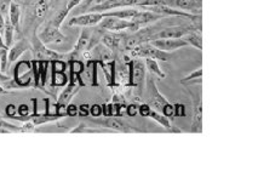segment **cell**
<instances>
[{"instance_id": "6da1fadb", "label": "cell", "mask_w": 258, "mask_h": 194, "mask_svg": "<svg viewBox=\"0 0 258 194\" xmlns=\"http://www.w3.org/2000/svg\"><path fill=\"white\" fill-rule=\"evenodd\" d=\"M143 97H145L146 103L149 107H153V109L163 113L164 115L169 116V118H171L173 113H175L173 104H171L165 98L164 95L160 94L157 83H155V79L153 78L152 74L149 77H146V91Z\"/></svg>"}, {"instance_id": "7a4b0ae2", "label": "cell", "mask_w": 258, "mask_h": 194, "mask_svg": "<svg viewBox=\"0 0 258 194\" xmlns=\"http://www.w3.org/2000/svg\"><path fill=\"white\" fill-rule=\"evenodd\" d=\"M131 58H153L160 59V61H170L171 55L170 52H165L163 50H159L152 43H142L140 45H136L130 50Z\"/></svg>"}, {"instance_id": "3957f363", "label": "cell", "mask_w": 258, "mask_h": 194, "mask_svg": "<svg viewBox=\"0 0 258 194\" xmlns=\"http://www.w3.org/2000/svg\"><path fill=\"white\" fill-rule=\"evenodd\" d=\"M31 50L33 51V56H34L35 61H58V59H67V53H59L53 51V50L47 49L46 45H44L38 38L37 34L33 35V40L31 44Z\"/></svg>"}, {"instance_id": "277c9868", "label": "cell", "mask_w": 258, "mask_h": 194, "mask_svg": "<svg viewBox=\"0 0 258 194\" xmlns=\"http://www.w3.org/2000/svg\"><path fill=\"white\" fill-rule=\"evenodd\" d=\"M92 123L98 125L100 127H107L108 130L119 131V133H141V130L136 129L128 121L120 119L116 115H106V118L103 119H95V120H92Z\"/></svg>"}, {"instance_id": "5b68a950", "label": "cell", "mask_w": 258, "mask_h": 194, "mask_svg": "<svg viewBox=\"0 0 258 194\" xmlns=\"http://www.w3.org/2000/svg\"><path fill=\"white\" fill-rule=\"evenodd\" d=\"M37 35L44 45H50V44H58L59 45L68 40V38L59 31L58 27L51 25L50 22H47Z\"/></svg>"}, {"instance_id": "8992f818", "label": "cell", "mask_w": 258, "mask_h": 194, "mask_svg": "<svg viewBox=\"0 0 258 194\" xmlns=\"http://www.w3.org/2000/svg\"><path fill=\"white\" fill-rule=\"evenodd\" d=\"M80 86H83V84L82 82H80L79 74H76L73 73V72H71L70 83H68L64 90H63L61 92V95H59L58 100H57V106L67 107L72 101V98L79 92Z\"/></svg>"}, {"instance_id": "52a82bcc", "label": "cell", "mask_w": 258, "mask_h": 194, "mask_svg": "<svg viewBox=\"0 0 258 194\" xmlns=\"http://www.w3.org/2000/svg\"><path fill=\"white\" fill-rule=\"evenodd\" d=\"M194 29H202V26L199 25H191V26H172L163 28L161 31L152 35L151 41L155 39H164V38H183L189 32L194 31Z\"/></svg>"}, {"instance_id": "ba28073f", "label": "cell", "mask_w": 258, "mask_h": 194, "mask_svg": "<svg viewBox=\"0 0 258 194\" xmlns=\"http://www.w3.org/2000/svg\"><path fill=\"white\" fill-rule=\"evenodd\" d=\"M139 2L140 0H104L98 4L91 5L86 11H89V13H106V11L115 10V9L120 8L137 7Z\"/></svg>"}, {"instance_id": "9c48e42d", "label": "cell", "mask_w": 258, "mask_h": 194, "mask_svg": "<svg viewBox=\"0 0 258 194\" xmlns=\"http://www.w3.org/2000/svg\"><path fill=\"white\" fill-rule=\"evenodd\" d=\"M146 63L142 58H131L130 61V86L141 88L146 80Z\"/></svg>"}, {"instance_id": "30bf717a", "label": "cell", "mask_w": 258, "mask_h": 194, "mask_svg": "<svg viewBox=\"0 0 258 194\" xmlns=\"http://www.w3.org/2000/svg\"><path fill=\"white\" fill-rule=\"evenodd\" d=\"M104 13H86L73 16L68 21L70 27H95L104 19Z\"/></svg>"}, {"instance_id": "8fae6325", "label": "cell", "mask_w": 258, "mask_h": 194, "mask_svg": "<svg viewBox=\"0 0 258 194\" xmlns=\"http://www.w3.org/2000/svg\"><path fill=\"white\" fill-rule=\"evenodd\" d=\"M189 96L193 100L194 106V116L190 124V133L200 134L203 131V101L199 94H194L188 90Z\"/></svg>"}, {"instance_id": "7c38bea8", "label": "cell", "mask_w": 258, "mask_h": 194, "mask_svg": "<svg viewBox=\"0 0 258 194\" xmlns=\"http://www.w3.org/2000/svg\"><path fill=\"white\" fill-rule=\"evenodd\" d=\"M98 26L102 29L108 32H125V31H131L133 28V22L127 20H121L118 17H104L103 20L98 23Z\"/></svg>"}, {"instance_id": "4fadbf2b", "label": "cell", "mask_w": 258, "mask_h": 194, "mask_svg": "<svg viewBox=\"0 0 258 194\" xmlns=\"http://www.w3.org/2000/svg\"><path fill=\"white\" fill-rule=\"evenodd\" d=\"M33 73L32 70V62L22 61L15 68V83H16L19 88L23 86H29L32 82L31 74Z\"/></svg>"}, {"instance_id": "5bb4252c", "label": "cell", "mask_w": 258, "mask_h": 194, "mask_svg": "<svg viewBox=\"0 0 258 194\" xmlns=\"http://www.w3.org/2000/svg\"><path fill=\"white\" fill-rule=\"evenodd\" d=\"M161 15H158L155 13H152L149 10H145L142 9V11H139L136 14V16L134 17L133 20H130L133 22V28H131V32H136L139 31L141 28H146L147 26L151 25V23L155 22V21L160 20L161 19Z\"/></svg>"}, {"instance_id": "9a60e30c", "label": "cell", "mask_w": 258, "mask_h": 194, "mask_svg": "<svg viewBox=\"0 0 258 194\" xmlns=\"http://www.w3.org/2000/svg\"><path fill=\"white\" fill-rule=\"evenodd\" d=\"M126 33L124 32H108L103 33L101 39V43L104 44L108 49L112 50L113 52H116L124 45V40L126 38Z\"/></svg>"}, {"instance_id": "2e32d148", "label": "cell", "mask_w": 258, "mask_h": 194, "mask_svg": "<svg viewBox=\"0 0 258 194\" xmlns=\"http://www.w3.org/2000/svg\"><path fill=\"white\" fill-rule=\"evenodd\" d=\"M151 43L159 50H163L165 52H172L177 49L188 46V43L183 38H164V39H155Z\"/></svg>"}, {"instance_id": "e0dca14e", "label": "cell", "mask_w": 258, "mask_h": 194, "mask_svg": "<svg viewBox=\"0 0 258 194\" xmlns=\"http://www.w3.org/2000/svg\"><path fill=\"white\" fill-rule=\"evenodd\" d=\"M90 53H91V59H95L97 63H101V62H109L114 59V52L102 43H98L97 45L92 47V49L90 50Z\"/></svg>"}, {"instance_id": "ac0fdd59", "label": "cell", "mask_w": 258, "mask_h": 194, "mask_svg": "<svg viewBox=\"0 0 258 194\" xmlns=\"http://www.w3.org/2000/svg\"><path fill=\"white\" fill-rule=\"evenodd\" d=\"M28 50H31V43L27 39H20L9 47V63L17 61Z\"/></svg>"}, {"instance_id": "d6986e66", "label": "cell", "mask_w": 258, "mask_h": 194, "mask_svg": "<svg viewBox=\"0 0 258 194\" xmlns=\"http://www.w3.org/2000/svg\"><path fill=\"white\" fill-rule=\"evenodd\" d=\"M126 61L115 66V80L119 85L130 86V61L131 57H126Z\"/></svg>"}, {"instance_id": "ffe728a7", "label": "cell", "mask_w": 258, "mask_h": 194, "mask_svg": "<svg viewBox=\"0 0 258 194\" xmlns=\"http://www.w3.org/2000/svg\"><path fill=\"white\" fill-rule=\"evenodd\" d=\"M139 9L134 8V7H127V8H120V9H115V10H110V11H106L104 13V16L106 17H109V16H113V17H118V19H121V20H133L135 16H136V14L139 13Z\"/></svg>"}, {"instance_id": "44dd1931", "label": "cell", "mask_w": 258, "mask_h": 194, "mask_svg": "<svg viewBox=\"0 0 258 194\" xmlns=\"http://www.w3.org/2000/svg\"><path fill=\"white\" fill-rule=\"evenodd\" d=\"M148 118H151V119H153V120L157 121L158 124H160L161 126L165 127L167 131H170V133H179V130L175 129V126H173L172 123H171L169 116L164 115L163 113L158 112V110L151 108V112H149Z\"/></svg>"}, {"instance_id": "7402d4cb", "label": "cell", "mask_w": 258, "mask_h": 194, "mask_svg": "<svg viewBox=\"0 0 258 194\" xmlns=\"http://www.w3.org/2000/svg\"><path fill=\"white\" fill-rule=\"evenodd\" d=\"M9 20L14 26L15 31L19 32L21 25V7L13 0L10 3V8H9Z\"/></svg>"}, {"instance_id": "603a6c76", "label": "cell", "mask_w": 258, "mask_h": 194, "mask_svg": "<svg viewBox=\"0 0 258 194\" xmlns=\"http://www.w3.org/2000/svg\"><path fill=\"white\" fill-rule=\"evenodd\" d=\"M188 45L197 47L198 50H203V37H202V29H194V31L189 32L183 37Z\"/></svg>"}, {"instance_id": "cb8c5ba5", "label": "cell", "mask_w": 258, "mask_h": 194, "mask_svg": "<svg viewBox=\"0 0 258 194\" xmlns=\"http://www.w3.org/2000/svg\"><path fill=\"white\" fill-rule=\"evenodd\" d=\"M14 34H15V28L11 25L9 16L5 17V26H4V32H3V37H4V41L7 44V46L10 47L14 43Z\"/></svg>"}, {"instance_id": "d4e9b609", "label": "cell", "mask_w": 258, "mask_h": 194, "mask_svg": "<svg viewBox=\"0 0 258 194\" xmlns=\"http://www.w3.org/2000/svg\"><path fill=\"white\" fill-rule=\"evenodd\" d=\"M145 59H146L145 62L146 68L147 71L149 72V74H152V76H158L159 78H161V79H164V78L166 77V74L160 70V67H159L158 62L155 61V59L153 58H145Z\"/></svg>"}, {"instance_id": "484cf974", "label": "cell", "mask_w": 258, "mask_h": 194, "mask_svg": "<svg viewBox=\"0 0 258 194\" xmlns=\"http://www.w3.org/2000/svg\"><path fill=\"white\" fill-rule=\"evenodd\" d=\"M68 14H70V13L66 10L64 7H63L62 9H59V10L57 11L55 15H53V17L49 21V22L51 23V25H53L55 27H58V28H59V27L62 26V23L64 22V20L67 19Z\"/></svg>"}, {"instance_id": "4316f807", "label": "cell", "mask_w": 258, "mask_h": 194, "mask_svg": "<svg viewBox=\"0 0 258 194\" xmlns=\"http://www.w3.org/2000/svg\"><path fill=\"white\" fill-rule=\"evenodd\" d=\"M47 9H49V0H38V3L34 7V16L38 17V19H41L46 14Z\"/></svg>"}, {"instance_id": "83f0119b", "label": "cell", "mask_w": 258, "mask_h": 194, "mask_svg": "<svg viewBox=\"0 0 258 194\" xmlns=\"http://www.w3.org/2000/svg\"><path fill=\"white\" fill-rule=\"evenodd\" d=\"M72 134H79V133H91V134H95V133H112V130H108V129H94V127H90V126H86L85 124H79L78 125V127L76 129H73L71 131Z\"/></svg>"}, {"instance_id": "f1b7e54d", "label": "cell", "mask_w": 258, "mask_h": 194, "mask_svg": "<svg viewBox=\"0 0 258 194\" xmlns=\"http://www.w3.org/2000/svg\"><path fill=\"white\" fill-rule=\"evenodd\" d=\"M9 66V46L0 47V71L5 73Z\"/></svg>"}, {"instance_id": "f546056e", "label": "cell", "mask_w": 258, "mask_h": 194, "mask_svg": "<svg viewBox=\"0 0 258 194\" xmlns=\"http://www.w3.org/2000/svg\"><path fill=\"white\" fill-rule=\"evenodd\" d=\"M202 77H203V68H198L194 72H191L190 74H188L187 77H184L183 79L181 80L182 84H185V83H191L194 82V80H197L198 83H202Z\"/></svg>"}, {"instance_id": "4dcf8cb0", "label": "cell", "mask_w": 258, "mask_h": 194, "mask_svg": "<svg viewBox=\"0 0 258 194\" xmlns=\"http://www.w3.org/2000/svg\"><path fill=\"white\" fill-rule=\"evenodd\" d=\"M47 61H39V79H40V85L44 86L46 84L47 79Z\"/></svg>"}, {"instance_id": "1f68e13d", "label": "cell", "mask_w": 258, "mask_h": 194, "mask_svg": "<svg viewBox=\"0 0 258 194\" xmlns=\"http://www.w3.org/2000/svg\"><path fill=\"white\" fill-rule=\"evenodd\" d=\"M68 79L66 77L64 72H53L52 76V85L55 86H63L64 84H67Z\"/></svg>"}, {"instance_id": "d6a6232c", "label": "cell", "mask_w": 258, "mask_h": 194, "mask_svg": "<svg viewBox=\"0 0 258 194\" xmlns=\"http://www.w3.org/2000/svg\"><path fill=\"white\" fill-rule=\"evenodd\" d=\"M82 2L83 0H67V2H66V5H64L66 10H67L68 13H71L74 8L79 7V5L82 4Z\"/></svg>"}, {"instance_id": "836d02e7", "label": "cell", "mask_w": 258, "mask_h": 194, "mask_svg": "<svg viewBox=\"0 0 258 194\" xmlns=\"http://www.w3.org/2000/svg\"><path fill=\"white\" fill-rule=\"evenodd\" d=\"M173 110H175L173 115H176V116H184L185 115L184 104H179V103L173 104Z\"/></svg>"}, {"instance_id": "e575fe53", "label": "cell", "mask_w": 258, "mask_h": 194, "mask_svg": "<svg viewBox=\"0 0 258 194\" xmlns=\"http://www.w3.org/2000/svg\"><path fill=\"white\" fill-rule=\"evenodd\" d=\"M126 112H127V114L130 116H135L139 113V106L136 103L130 104V106L126 107Z\"/></svg>"}, {"instance_id": "d590c367", "label": "cell", "mask_w": 258, "mask_h": 194, "mask_svg": "<svg viewBox=\"0 0 258 194\" xmlns=\"http://www.w3.org/2000/svg\"><path fill=\"white\" fill-rule=\"evenodd\" d=\"M139 112L142 116H148L149 112H151V107H149L147 103L141 104V106H139Z\"/></svg>"}, {"instance_id": "8d00e7d4", "label": "cell", "mask_w": 258, "mask_h": 194, "mask_svg": "<svg viewBox=\"0 0 258 194\" xmlns=\"http://www.w3.org/2000/svg\"><path fill=\"white\" fill-rule=\"evenodd\" d=\"M90 112H91V114L96 116H100L102 114V107L98 106V104H95V106H92L91 108H90Z\"/></svg>"}, {"instance_id": "74e56055", "label": "cell", "mask_w": 258, "mask_h": 194, "mask_svg": "<svg viewBox=\"0 0 258 194\" xmlns=\"http://www.w3.org/2000/svg\"><path fill=\"white\" fill-rule=\"evenodd\" d=\"M78 112H79V114L82 116H88L89 112H90L89 106H88V104H82V106L78 108Z\"/></svg>"}, {"instance_id": "f35d334b", "label": "cell", "mask_w": 258, "mask_h": 194, "mask_svg": "<svg viewBox=\"0 0 258 194\" xmlns=\"http://www.w3.org/2000/svg\"><path fill=\"white\" fill-rule=\"evenodd\" d=\"M95 2H96V0H83V2H82L83 4H82V7H80L79 10L80 11H86L90 7H91V5H94Z\"/></svg>"}, {"instance_id": "ab89813d", "label": "cell", "mask_w": 258, "mask_h": 194, "mask_svg": "<svg viewBox=\"0 0 258 194\" xmlns=\"http://www.w3.org/2000/svg\"><path fill=\"white\" fill-rule=\"evenodd\" d=\"M78 114V107L77 106H67V115L68 116H74Z\"/></svg>"}, {"instance_id": "60d3db41", "label": "cell", "mask_w": 258, "mask_h": 194, "mask_svg": "<svg viewBox=\"0 0 258 194\" xmlns=\"http://www.w3.org/2000/svg\"><path fill=\"white\" fill-rule=\"evenodd\" d=\"M19 112H20L21 116H27L28 115V107L25 106V104H22V106H20Z\"/></svg>"}, {"instance_id": "b9f144b4", "label": "cell", "mask_w": 258, "mask_h": 194, "mask_svg": "<svg viewBox=\"0 0 258 194\" xmlns=\"http://www.w3.org/2000/svg\"><path fill=\"white\" fill-rule=\"evenodd\" d=\"M15 112H16V108H15V106H13V104H10V106L7 107V113H8L9 116L14 118Z\"/></svg>"}, {"instance_id": "7bdbcfd3", "label": "cell", "mask_w": 258, "mask_h": 194, "mask_svg": "<svg viewBox=\"0 0 258 194\" xmlns=\"http://www.w3.org/2000/svg\"><path fill=\"white\" fill-rule=\"evenodd\" d=\"M0 134H9V131L4 129V127H0Z\"/></svg>"}, {"instance_id": "ee69618b", "label": "cell", "mask_w": 258, "mask_h": 194, "mask_svg": "<svg viewBox=\"0 0 258 194\" xmlns=\"http://www.w3.org/2000/svg\"><path fill=\"white\" fill-rule=\"evenodd\" d=\"M0 73H2V71H0Z\"/></svg>"}]
</instances>
